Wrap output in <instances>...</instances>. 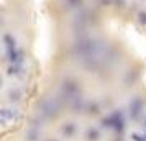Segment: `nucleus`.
Wrapping results in <instances>:
<instances>
[{
    "mask_svg": "<svg viewBox=\"0 0 146 141\" xmlns=\"http://www.w3.org/2000/svg\"><path fill=\"white\" fill-rule=\"evenodd\" d=\"M10 99H12V100H18V92H12V94H10Z\"/></svg>",
    "mask_w": 146,
    "mask_h": 141,
    "instance_id": "nucleus-11",
    "label": "nucleus"
},
{
    "mask_svg": "<svg viewBox=\"0 0 146 141\" xmlns=\"http://www.w3.org/2000/svg\"><path fill=\"white\" fill-rule=\"evenodd\" d=\"M17 118H18V112H17L15 108H2V110H0V121H2L3 125L13 123Z\"/></svg>",
    "mask_w": 146,
    "mask_h": 141,
    "instance_id": "nucleus-1",
    "label": "nucleus"
},
{
    "mask_svg": "<svg viewBox=\"0 0 146 141\" xmlns=\"http://www.w3.org/2000/svg\"><path fill=\"white\" fill-rule=\"evenodd\" d=\"M3 41H5V44H7V49H8V51L15 49V40L10 36V34H5V36H3Z\"/></svg>",
    "mask_w": 146,
    "mask_h": 141,
    "instance_id": "nucleus-5",
    "label": "nucleus"
},
{
    "mask_svg": "<svg viewBox=\"0 0 146 141\" xmlns=\"http://www.w3.org/2000/svg\"><path fill=\"white\" fill-rule=\"evenodd\" d=\"M58 110H59V105H58V102L53 100V99L46 100L43 105H41V112H43L44 115H48V117H51V115L58 113Z\"/></svg>",
    "mask_w": 146,
    "mask_h": 141,
    "instance_id": "nucleus-2",
    "label": "nucleus"
},
{
    "mask_svg": "<svg viewBox=\"0 0 146 141\" xmlns=\"http://www.w3.org/2000/svg\"><path fill=\"white\" fill-rule=\"evenodd\" d=\"M87 140L89 141H97L100 138V134H99V131H97V130H95V128H89V130H87Z\"/></svg>",
    "mask_w": 146,
    "mask_h": 141,
    "instance_id": "nucleus-4",
    "label": "nucleus"
},
{
    "mask_svg": "<svg viewBox=\"0 0 146 141\" xmlns=\"http://www.w3.org/2000/svg\"><path fill=\"white\" fill-rule=\"evenodd\" d=\"M36 134H38V131H36V130H31V131H28V136H27V140H30V141H35V140H36Z\"/></svg>",
    "mask_w": 146,
    "mask_h": 141,
    "instance_id": "nucleus-8",
    "label": "nucleus"
},
{
    "mask_svg": "<svg viewBox=\"0 0 146 141\" xmlns=\"http://www.w3.org/2000/svg\"><path fill=\"white\" fill-rule=\"evenodd\" d=\"M62 133L71 138V136L74 134V125H72V123H67V125H64V126H62Z\"/></svg>",
    "mask_w": 146,
    "mask_h": 141,
    "instance_id": "nucleus-6",
    "label": "nucleus"
},
{
    "mask_svg": "<svg viewBox=\"0 0 146 141\" xmlns=\"http://www.w3.org/2000/svg\"><path fill=\"white\" fill-rule=\"evenodd\" d=\"M138 20H139V23L146 25V12H139L138 13Z\"/></svg>",
    "mask_w": 146,
    "mask_h": 141,
    "instance_id": "nucleus-9",
    "label": "nucleus"
},
{
    "mask_svg": "<svg viewBox=\"0 0 146 141\" xmlns=\"http://www.w3.org/2000/svg\"><path fill=\"white\" fill-rule=\"evenodd\" d=\"M90 110H89V112H90V113H97V112H99V110H97V105H90Z\"/></svg>",
    "mask_w": 146,
    "mask_h": 141,
    "instance_id": "nucleus-10",
    "label": "nucleus"
},
{
    "mask_svg": "<svg viewBox=\"0 0 146 141\" xmlns=\"http://www.w3.org/2000/svg\"><path fill=\"white\" fill-rule=\"evenodd\" d=\"M139 108H141V102L139 100H135V102L130 103V113H131V117H138Z\"/></svg>",
    "mask_w": 146,
    "mask_h": 141,
    "instance_id": "nucleus-3",
    "label": "nucleus"
},
{
    "mask_svg": "<svg viewBox=\"0 0 146 141\" xmlns=\"http://www.w3.org/2000/svg\"><path fill=\"white\" fill-rule=\"evenodd\" d=\"M7 54H8V61L10 62H18V53L15 51V49H12V51H7Z\"/></svg>",
    "mask_w": 146,
    "mask_h": 141,
    "instance_id": "nucleus-7",
    "label": "nucleus"
}]
</instances>
